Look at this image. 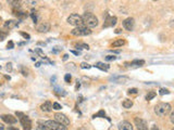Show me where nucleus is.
<instances>
[{
    "instance_id": "25",
    "label": "nucleus",
    "mask_w": 174,
    "mask_h": 130,
    "mask_svg": "<svg viewBox=\"0 0 174 130\" xmlns=\"http://www.w3.org/2000/svg\"><path fill=\"white\" fill-rule=\"evenodd\" d=\"M97 117H106V113H104V110H100L99 112H98L97 114H95L94 116H93V118H97Z\"/></svg>"
},
{
    "instance_id": "46",
    "label": "nucleus",
    "mask_w": 174,
    "mask_h": 130,
    "mask_svg": "<svg viewBox=\"0 0 174 130\" xmlns=\"http://www.w3.org/2000/svg\"><path fill=\"white\" fill-rule=\"evenodd\" d=\"M68 58H69V55L64 54V55H63V61H66V60H68Z\"/></svg>"
},
{
    "instance_id": "5",
    "label": "nucleus",
    "mask_w": 174,
    "mask_h": 130,
    "mask_svg": "<svg viewBox=\"0 0 174 130\" xmlns=\"http://www.w3.org/2000/svg\"><path fill=\"white\" fill-rule=\"evenodd\" d=\"M44 125L49 130H66V126H63L62 124L58 123L56 120H46L44 121Z\"/></svg>"
},
{
    "instance_id": "9",
    "label": "nucleus",
    "mask_w": 174,
    "mask_h": 130,
    "mask_svg": "<svg viewBox=\"0 0 174 130\" xmlns=\"http://www.w3.org/2000/svg\"><path fill=\"white\" fill-rule=\"evenodd\" d=\"M116 21H118V19L115 16H109L108 14H106V20H104V28L114 26V25L116 24Z\"/></svg>"
},
{
    "instance_id": "8",
    "label": "nucleus",
    "mask_w": 174,
    "mask_h": 130,
    "mask_svg": "<svg viewBox=\"0 0 174 130\" xmlns=\"http://www.w3.org/2000/svg\"><path fill=\"white\" fill-rule=\"evenodd\" d=\"M134 123H135L136 128L138 130H148V125H147L146 120L142 119L139 117H136L134 119Z\"/></svg>"
},
{
    "instance_id": "4",
    "label": "nucleus",
    "mask_w": 174,
    "mask_h": 130,
    "mask_svg": "<svg viewBox=\"0 0 174 130\" xmlns=\"http://www.w3.org/2000/svg\"><path fill=\"white\" fill-rule=\"evenodd\" d=\"M71 34L73 36H88V35L91 34V28L86 27L84 25H81V26H77L74 29L71 31Z\"/></svg>"
},
{
    "instance_id": "35",
    "label": "nucleus",
    "mask_w": 174,
    "mask_h": 130,
    "mask_svg": "<svg viewBox=\"0 0 174 130\" xmlns=\"http://www.w3.org/2000/svg\"><path fill=\"white\" fill-rule=\"evenodd\" d=\"M35 51H36V52H37V53H38L39 55H40V58H42V59H46V55L44 54V53H42V50H40V49H39V48L35 49Z\"/></svg>"
},
{
    "instance_id": "26",
    "label": "nucleus",
    "mask_w": 174,
    "mask_h": 130,
    "mask_svg": "<svg viewBox=\"0 0 174 130\" xmlns=\"http://www.w3.org/2000/svg\"><path fill=\"white\" fill-rule=\"evenodd\" d=\"M55 91H56L57 94H59V96H65L66 92L64 91L63 89H61V88H55Z\"/></svg>"
},
{
    "instance_id": "29",
    "label": "nucleus",
    "mask_w": 174,
    "mask_h": 130,
    "mask_svg": "<svg viewBox=\"0 0 174 130\" xmlns=\"http://www.w3.org/2000/svg\"><path fill=\"white\" fill-rule=\"evenodd\" d=\"M20 69H21V73H22V75L23 76H28V69H26V67H24V66H21L20 67Z\"/></svg>"
},
{
    "instance_id": "13",
    "label": "nucleus",
    "mask_w": 174,
    "mask_h": 130,
    "mask_svg": "<svg viewBox=\"0 0 174 130\" xmlns=\"http://www.w3.org/2000/svg\"><path fill=\"white\" fill-rule=\"evenodd\" d=\"M49 29H50V24L48 22H42L37 26V31L39 33H47V31H49Z\"/></svg>"
},
{
    "instance_id": "16",
    "label": "nucleus",
    "mask_w": 174,
    "mask_h": 130,
    "mask_svg": "<svg viewBox=\"0 0 174 130\" xmlns=\"http://www.w3.org/2000/svg\"><path fill=\"white\" fill-rule=\"evenodd\" d=\"M7 2L12 8V10L20 9V7H21V0H7Z\"/></svg>"
},
{
    "instance_id": "31",
    "label": "nucleus",
    "mask_w": 174,
    "mask_h": 130,
    "mask_svg": "<svg viewBox=\"0 0 174 130\" xmlns=\"http://www.w3.org/2000/svg\"><path fill=\"white\" fill-rule=\"evenodd\" d=\"M170 93V91L168 89H165V88H161L160 90H159V94L160 96H164V94H169Z\"/></svg>"
},
{
    "instance_id": "7",
    "label": "nucleus",
    "mask_w": 174,
    "mask_h": 130,
    "mask_svg": "<svg viewBox=\"0 0 174 130\" xmlns=\"http://www.w3.org/2000/svg\"><path fill=\"white\" fill-rule=\"evenodd\" d=\"M55 119H56V121H58V123L62 124L63 126H69L70 125V119L64 115V114H61V113L55 114Z\"/></svg>"
},
{
    "instance_id": "48",
    "label": "nucleus",
    "mask_w": 174,
    "mask_h": 130,
    "mask_svg": "<svg viewBox=\"0 0 174 130\" xmlns=\"http://www.w3.org/2000/svg\"><path fill=\"white\" fill-rule=\"evenodd\" d=\"M121 29H120V28H118V29H115V33H116V34H120V33H121Z\"/></svg>"
},
{
    "instance_id": "15",
    "label": "nucleus",
    "mask_w": 174,
    "mask_h": 130,
    "mask_svg": "<svg viewBox=\"0 0 174 130\" xmlns=\"http://www.w3.org/2000/svg\"><path fill=\"white\" fill-rule=\"evenodd\" d=\"M19 26V22L15 20H9L4 23V28L7 29H13V28H17Z\"/></svg>"
},
{
    "instance_id": "33",
    "label": "nucleus",
    "mask_w": 174,
    "mask_h": 130,
    "mask_svg": "<svg viewBox=\"0 0 174 130\" xmlns=\"http://www.w3.org/2000/svg\"><path fill=\"white\" fill-rule=\"evenodd\" d=\"M104 60H106V61H108V62L114 61V60H116V56H114V55H107V56L104 58Z\"/></svg>"
},
{
    "instance_id": "24",
    "label": "nucleus",
    "mask_w": 174,
    "mask_h": 130,
    "mask_svg": "<svg viewBox=\"0 0 174 130\" xmlns=\"http://www.w3.org/2000/svg\"><path fill=\"white\" fill-rule=\"evenodd\" d=\"M75 47L76 49H89V46L86 45V44H75Z\"/></svg>"
},
{
    "instance_id": "34",
    "label": "nucleus",
    "mask_w": 174,
    "mask_h": 130,
    "mask_svg": "<svg viewBox=\"0 0 174 130\" xmlns=\"http://www.w3.org/2000/svg\"><path fill=\"white\" fill-rule=\"evenodd\" d=\"M7 36H8L7 33H4V31H0V41L4 40V39H6V37H7Z\"/></svg>"
},
{
    "instance_id": "43",
    "label": "nucleus",
    "mask_w": 174,
    "mask_h": 130,
    "mask_svg": "<svg viewBox=\"0 0 174 130\" xmlns=\"http://www.w3.org/2000/svg\"><path fill=\"white\" fill-rule=\"evenodd\" d=\"M150 130H159V127L157 126V125H152V127H151Z\"/></svg>"
},
{
    "instance_id": "21",
    "label": "nucleus",
    "mask_w": 174,
    "mask_h": 130,
    "mask_svg": "<svg viewBox=\"0 0 174 130\" xmlns=\"http://www.w3.org/2000/svg\"><path fill=\"white\" fill-rule=\"evenodd\" d=\"M122 105H123V107H124V109H131V107L133 106V101H132V100L126 99V100H124V101H123Z\"/></svg>"
},
{
    "instance_id": "10",
    "label": "nucleus",
    "mask_w": 174,
    "mask_h": 130,
    "mask_svg": "<svg viewBox=\"0 0 174 130\" xmlns=\"http://www.w3.org/2000/svg\"><path fill=\"white\" fill-rule=\"evenodd\" d=\"M134 26H135V21L133 17H127L126 20L123 21V27L125 28L126 31H133Z\"/></svg>"
},
{
    "instance_id": "51",
    "label": "nucleus",
    "mask_w": 174,
    "mask_h": 130,
    "mask_svg": "<svg viewBox=\"0 0 174 130\" xmlns=\"http://www.w3.org/2000/svg\"><path fill=\"white\" fill-rule=\"evenodd\" d=\"M152 1H157V0H152Z\"/></svg>"
},
{
    "instance_id": "32",
    "label": "nucleus",
    "mask_w": 174,
    "mask_h": 130,
    "mask_svg": "<svg viewBox=\"0 0 174 130\" xmlns=\"http://www.w3.org/2000/svg\"><path fill=\"white\" fill-rule=\"evenodd\" d=\"M62 109V106L60 105L59 103H57V102H55L53 104H52V110H56V111H58V110H61Z\"/></svg>"
},
{
    "instance_id": "14",
    "label": "nucleus",
    "mask_w": 174,
    "mask_h": 130,
    "mask_svg": "<svg viewBox=\"0 0 174 130\" xmlns=\"http://www.w3.org/2000/svg\"><path fill=\"white\" fill-rule=\"evenodd\" d=\"M119 130H133V126L131 125V123L126 121V120H123L118 125Z\"/></svg>"
},
{
    "instance_id": "20",
    "label": "nucleus",
    "mask_w": 174,
    "mask_h": 130,
    "mask_svg": "<svg viewBox=\"0 0 174 130\" xmlns=\"http://www.w3.org/2000/svg\"><path fill=\"white\" fill-rule=\"evenodd\" d=\"M13 14L17 17H20V19H25V17H27V14L25 13V12H23L22 10H20V9L13 10Z\"/></svg>"
},
{
    "instance_id": "1",
    "label": "nucleus",
    "mask_w": 174,
    "mask_h": 130,
    "mask_svg": "<svg viewBox=\"0 0 174 130\" xmlns=\"http://www.w3.org/2000/svg\"><path fill=\"white\" fill-rule=\"evenodd\" d=\"M83 20V25L88 28H94L98 26V19L95 14L91 13V12H85L84 15L82 16Z\"/></svg>"
},
{
    "instance_id": "45",
    "label": "nucleus",
    "mask_w": 174,
    "mask_h": 130,
    "mask_svg": "<svg viewBox=\"0 0 174 130\" xmlns=\"http://www.w3.org/2000/svg\"><path fill=\"white\" fill-rule=\"evenodd\" d=\"M7 130H19L17 128H15V127H8Z\"/></svg>"
},
{
    "instance_id": "53",
    "label": "nucleus",
    "mask_w": 174,
    "mask_h": 130,
    "mask_svg": "<svg viewBox=\"0 0 174 130\" xmlns=\"http://www.w3.org/2000/svg\"><path fill=\"white\" fill-rule=\"evenodd\" d=\"M0 20H1V17H0Z\"/></svg>"
},
{
    "instance_id": "40",
    "label": "nucleus",
    "mask_w": 174,
    "mask_h": 130,
    "mask_svg": "<svg viewBox=\"0 0 174 130\" xmlns=\"http://www.w3.org/2000/svg\"><path fill=\"white\" fill-rule=\"evenodd\" d=\"M8 49H13L14 48V44H13V41H9V44H8Z\"/></svg>"
},
{
    "instance_id": "18",
    "label": "nucleus",
    "mask_w": 174,
    "mask_h": 130,
    "mask_svg": "<svg viewBox=\"0 0 174 130\" xmlns=\"http://www.w3.org/2000/svg\"><path fill=\"white\" fill-rule=\"evenodd\" d=\"M94 66L95 67H97V69H101V71H104V72H107V71L109 69V67H110L108 64H104V63H102V62H97Z\"/></svg>"
},
{
    "instance_id": "2",
    "label": "nucleus",
    "mask_w": 174,
    "mask_h": 130,
    "mask_svg": "<svg viewBox=\"0 0 174 130\" xmlns=\"http://www.w3.org/2000/svg\"><path fill=\"white\" fill-rule=\"evenodd\" d=\"M171 112V105L169 103H159L155 106V113L160 117L167 116Z\"/></svg>"
},
{
    "instance_id": "50",
    "label": "nucleus",
    "mask_w": 174,
    "mask_h": 130,
    "mask_svg": "<svg viewBox=\"0 0 174 130\" xmlns=\"http://www.w3.org/2000/svg\"><path fill=\"white\" fill-rule=\"evenodd\" d=\"M0 9H1V4H0Z\"/></svg>"
},
{
    "instance_id": "17",
    "label": "nucleus",
    "mask_w": 174,
    "mask_h": 130,
    "mask_svg": "<svg viewBox=\"0 0 174 130\" xmlns=\"http://www.w3.org/2000/svg\"><path fill=\"white\" fill-rule=\"evenodd\" d=\"M40 109H42V112H51L52 110V104L50 101H46L45 103H42V105H40Z\"/></svg>"
},
{
    "instance_id": "37",
    "label": "nucleus",
    "mask_w": 174,
    "mask_h": 130,
    "mask_svg": "<svg viewBox=\"0 0 174 130\" xmlns=\"http://www.w3.org/2000/svg\"><path fill=\"white\" fill-rule=\"evenodd\" d=\"M64 80H65V82L70 84V81H71V74H66V75L64 76Z\"/></svg>"
},
{
    "instance_id": "12",
    "label": "nucleus",
    "mask_w": 174,
    "mask_h": 130,
    "mask_svg": "<svg viewBox=\"0 0 174 130\" xmlns=\"http://www.w3.org/2000/svg\"><path fill=\"white\" fill-rule=\"evenodd\" d=\"M0 117H1V119L4 120V123L10 124V125H13V124L17 123V118L13 115H10V114H4V115H1Z\"/></svg>"
},
{
    "instance_id": "27",
    "label": "nucleus",
    "mask_w": 174,
    "mask_h": 130,
    "mask_svg": "<svg viewBox=\"0 0 174 130\" xmlns=\"http://www.w3.org/2000/svg\"><path fill=\"white\" fill-rule=\"evenodd\" d=\"M156 94L157 93L156 92H153V91H151V92H149L148 94L146 96V100L147 101H150V100H152L155 96H156Z\"/></svg>"
},
{
    "instance_id": "6",
    "label": "nucleus",
    "mask_w": 174,
    "mask_h": 130,
    "mask_svg": "<svg viewBox=\"0 0 174 130\" xmlns=\"http://www.w3.org/2000/svg\"><path fill=\"white\" fill-rule=\"evenodd\" d=\"M68 23L70 25H72V26H81V25H83V20H82V16L78 15V14H71L69 17H68Z\"/></svg>"
},
{
    "instance_id": "41",
    "label": "nucleus",
    "mask_w": 174,
    "mask_h": 130,
    "mask_svg": "<svg viewBox=\"0 0 174 130\" xmlns=\"http://www.w3.org/2000/svg\"><path fill=\"white\" fill-rule=\"evenodd\" d=\"M60 50H62V48H59V47H56L55 49H52V53H57V52H59Z\"/></svg>"
},
{
    "instance_id": "49",
    "label": "nucleus",
    "mask_w": 174,
    "mask_h": 130,
    "mask_svg": "<svg viewBox=\"0 0 174 130\" xmlns=\"http://www.w3.org/2000/svg\"><path fill=\"white\" fill-rule=\"evenodd\" d=\"M40 65H42V63H40V62H38V63H36V65H35V66H36V67H39Z\"/></svg>"
},
{
    "instance_id": "42",
    "label": "nucleus",
    "mask_w": 174,
    "mask_h": 130,
    "mask_svg": "<svg viewBox=\"0 0 174 130\" xmlns=\"http://www.w3.org/2000/svg\"><path fill=\"white\" fill-rule=\"evenodd\" d=\"M173 117H174V113L172 112V113H171V115H170V120H171V123H172V124L174 123V118H173Z\"/></svg>"
},
{
    "instance_id": "38",
    "label": "nucleus",
    "mask_w": 174,
    "mask_h": 130,
    "mask_svg": "<svg viewBox=\"0 0 174 130\" xmlns=\"http://www.w3.org/2000/svg\"><path fill=\"white\" fill-rule=\"evenodd\" d=\"M6 69H7V72H12V64L11 63H8L7 65H6Z\"/></svg>"
},
{
    "instance_id": "36",
    "label": "nucleus",
    "mask_w": 174,
    "mask_h": 130,
    "mask_svg": "<svg viewBox=\"0 0 174 130\" xmlns=\"http://www.w3.org/2000/svg\"><path fill=\"white\" fill-rule=\"evenodd\" d=\"M137 92H138V90L136 89V88H132V89H129V91H127V93H129V94H136Z\"/></svg>"
},
{
    "instance_id": "11",
    "label": "nucleus",
    "mask_w": 174,
    "mask_h": 130,
    "mask_svg": "<svg viewBox=\"0 0 174 130\" xmlns=\"http://www.w3.org/2000/svg\"><path fill=\"white\" fill-rule=\"evenodd\" d=\"M144 64H145V61H143V60H134L129 63H125V66L131 67V69H136V67H142Z\"/></svg>"
},
{
    "instance_id": "39",
    "label": "nucleus",
    "mask_w": 174,
    "mask_h": 130,
    "mask_svg": "<svg viewBox=\"0 0 174 130\" xmlns=\"http://www.w3.org/2000/svg\"><path fill=\"white\" fill-rule=\"evenodd\" d=\"M20 34H21V36H23L25 39H29V38H31V36H29L28 34H26V33H23V31H21Z\"/></svg>"
},
{
    "instance_id": "23",
    "label": "nucleus",
    "mask_w": 174,
    "mask_h": 130,
    "mask_svg": "<svg viewBox=\"0 0 174 130\" xmlns=\"http://www.w3.org/2000/svg\"><path fill=\"white\" fill-rule=\"evenodd\" d=\"M35 130H49V129L44 125V121H40V120H39L38 124H37V127H36V129Z\"/></svg>"
},
{
    "instance_id": "3",
    "label": "nucleus",
    "mask_w": 174,
    "mask_h": 130,
    "mask_svg": "<svg viewBox=\"0 0 174 130\" xmlns=\"http://www.w3.org/2000/svg\"><path fill=\"white\" fill-rule=\"evenodd\" d=\"M15 115L19 117L20 123H21V125L23 126L24 130H31L32 129V121H31V119H29V118L25 115V114L21 113V112H17Z\"/></svg>"
},
{
    "instance_id": "28",
    "label": "nucleus",
    "mask_w": 174,
    "mask_h": 130,
    "mask_svg": "<svg viewBox=\"0 0 174 130\" xmlns=\"http://www.w3.org/2000/svg\"><path fill=\"white\" fill-rule=\"evenodd\" d=\"M91 67V65H89L88 63H86V62H83V63H81V69H89Z\"/></svg>"
},
{
    "instance_id": "30",
    "label": "nucleus",
    "mask_w": 174,
    "mask_h": 130,
    "mask_svg": "<svg viewBox=\"0 0 174 130\" xmlns=\"http://www.w3.org/2000/svg\"><path fill=\"white\" fill-rule=\"evenodd\" d=\"M31 16H32V19H33V21H34V23H37V14H36V11L32 10Z\"/></svg>"
},
{
    "instance_id": "47",
    "label": "nucleus",
    "mask_w": 174,
    "mask_h": 130,
    "mask_svg": "<svg viewBox=\"0 0 174 130\" xmlns=\"http://www.w3.org/2000/svg\"><path fill=\"white\" fill-rule=\"evenodd\" d=\"M0 130H4V125L0 123Z\"/></svg>"
},
{
    "instance_id": "44",
    "label": "nucleus",
    "mask_w": 174,
    "mask_h": 130,
    "mask_svg": "<svg viewBox=\"0 0 174 130\" xmlns=\"http://www.w3.org/2000/svg\"><path fill=\"white\" fill-rule=\"evenodd\" d=\"M72 53H73V54H75V55H80L81 54V52L80 51H74V50H72Z\"/></svg>"
},
{
    "instance_id": "19",
    "label": "nucleus",
    "mask_w": 174,
    "mask_h": 130,
    "mask_svg": "<svg viewBox=\"0 0 174 130\" xmlns=\"http://www.w3.org/2000/svg\"><path fill=\"white\" fill-rule=\"evenodd\" d=\"M111 80H113V81H115V82H118V84H126V81H129V78L127 77H112L111 78Z\"/></svg>"
},
{
    "instance_id": "52",
    "label": "nucleus",
    "mask_w": 174,
    "mask_h": 130,
    "mask_svg": "<svg viewBox=\"0 0 174 130\" xmlns=\"http://www.w3.org/2000/svg\"><path fill=\"white\" fill-rule=\"evenodd\" d=\"M0 69H1V66H0Z\"/></svg>"
},
{
    "instance_id": "22",
    "label": "nucleus",
    "mask_w": 174,
    "mask_h": 130,
    "mask_svg": "<svg viewBox=\"0 0 174 130\" xmlns=\"http://www.w3.org/2000/svg\"><path fill=\"white\" fill-rule=\"evenodd\" d=\"M125 45V40L124 39H116V40L112 44V47H122Z\"/></svg>"
}]
</instances>
